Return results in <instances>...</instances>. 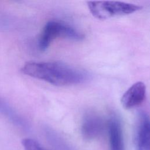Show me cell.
<instances>
[{
    "mask_svg": "<svg viewBox=\"0 0 150 150\" xmlns=\"http://www.w3.org/2000/svg\"><path fill=\"white\" fill-rule=\"evenodd\" d=\"M21 71L57 86L77 84L89 79L86 71L60 62H27L21 68Z\"/></svg>",
    "mask_w": 150,
    "mask_h": 150,
    "instance_id": "6da1fadb",
    "label": "cell"
},
{
    "mask_svg": "<svg viewBox=\"0 0 150 150\" xmlns=\"http://www.w3.org/2000/svg\"><path fill=\"white\" fill-rule=\"evenodd\" d=\"M87 6L92 15L100 20L131 14L142 8L133 4L109 1H88Z\"/></svg>",
    "mask_w": 150,
    "mask_h": 150,
    "instance_id": "7a4b0ae2",
    "label": "cell"
},
{
    "mask_svg": "<svg viewBox=\"0 0 150 150\" xmlns=\"http://www.w3.org/2000/svg\"><path fill=\"white\" fill-rule=\"evenodd\" d=\"M84 36L73 27L59 21H51L45 25L39 40V48L46 50L52 42L57 38H65L73 40H81Z\"/></svg>",
    "mask_w": 150,
    "mask_h": 150,
    "instance_id": "3957f363",
    "label": "cell"
},
{
    "mask_svg": "<svg viewBox=\"0 0 150 150\" xmlns=\"http://www.w3.org/2000/svg\"><path fill=\"white\" fill-rule=\"evenodd\" d=\"M145 97V84L142 81H138L133 84L123 94L121 103L124 108L131 109L141 104Z\"/></svg>",
    "mask_w": 150,
    "mask_h": 150,
    "instance_id": "277c9868",
    "label": "cell"
},
{
    "mask_svg": "<svg viewBox=\"0 0 150 150\" xmlns=\"http://www.w3.org/2000/svg\"><path fill=\"white\" fill-rule=\"evenodd\" d=\"M104 123L101 117L96 112L87 113L83 119L81 132L87 139L97 138L102 132Z\"/></svg>",
    "mask_w": 150,
    "mask_h": 150,
    "instance_id": "5b68a950",
    "label": "cell"
},
{
    "mask_svg": "<svg viewBox=\"0 0 150 150\" xmlns=\"http://www.w3.org/2000/svg\"><path fill=\"white\" fill-rule=\"evenodd\" d=\"M136 146L137 150H150V117L141 112L136 132Z\"/></svg>",
    "mask_w": 150,
    "mask_h": 150,
    "instance_id": "8992f818",
    "label": "cell"
},
{
    "mask_svg": "<svg viewBox=\"0 0 150 150\" xmlns=\"http://www.w3.org/2000/svg\"><path fill=\"white\" fill-rule=\"evenodd\" d=\"M110 150H124V139L122 127L118 118L111 115L108 122Z\"/></svg>",
    "mask_w": 150,
    "mask_h": 150,
    "instance_id": "52a82bcc",
    "label": "cell"
},
{
    "mask_svg": "<svg viewBox=\"0 0 150 150\" xmlns=\"http://www.w3.org/2000/svg\"><path fill=\"white\" fill-rule=\"evenodd\" d=\"M0 112L10 118L15 122L21 124L22 122L21 118L18 115L16 112L13 111L12 107H11L7 103H6L3 100L0 98Z\"/></svg>",
    "mask_w": 150,
    "mask_h": 150,
    "instance_id": "ba28073f",
    "label": "cell"
},
{
    "mask_svg": "<svg viewBox=\"0 0 150 150\" xmlns=\"http://www.w3.org/2000/svg\"><path fill=\"white\" fill-rule=\"evenodd\" d=\"M25 150H47L38 141L32 138H25L22 141Z\"/></svg>",
    "mask_w": 150,
    "mask_h": 150,
    "instance_id": "9c48e42d",
    "label": "cell"
}]
</instances>
